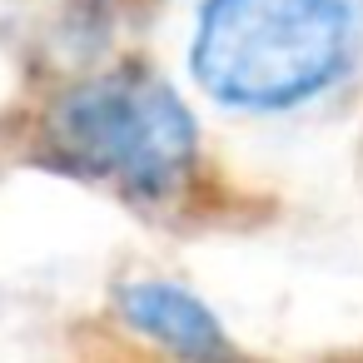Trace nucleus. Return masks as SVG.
I'll list each match as a JSON object with an SVG mask.
<instances>
[{
    "label": "nucleus",
    "mask_w": 363,
    "mask_h": 363,
    "mask_svg": "<svg viewBox=\"0 0 363 363\" xmlns=\"http://www.w3.org/2000/svg\"><path fill=\"white\" fill-rule=\"evenodd\" d=\"M363 0H204L194 30L199 85L234 110H294L348 75Z\"/></svg>",
    "instance_id": "f257e3e1"
},
{
    "label": "nucleus",
    "mask_w": 363,
    "mask_h": 363,
    "mask_svg": "<svg viewBox=\"0 0 363 363\" xmlns=\"http://www.w3.org/2000/svg\"><path fill=\"white\" fill-rule=\"evenodd\" d=\"M50 155L130 199H164L184 184L199 155L184 100L155 70H110L75 85L45 120Z\"/></svg>",
    "instance_id": "f03ea898"
},
{
    "label": "nucleus",
    "mask_w": 363,
    "mask_h": 363,
    "mask_svg": "<svg viewBox=\"0 0 363 363\" xmlns=\"http://www.w3.org/2000/svg\"><path fill=\"white\" fill-rule=\"evenodd\" d=\"M120 313L130 328H140L145 338H155L184 363H234V343L219 328V318L179 284L135 279L120 289Z\"/></svg>",
    "instance_id": "7ed1b4c3"
}]
</instances>
